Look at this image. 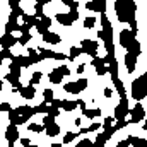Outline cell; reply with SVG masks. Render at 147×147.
<instances>
[{
    "mask_svg": "<svg viewBox=\"0 0 147 147\" xmlns=\"http://www.w3.org/2000/svg\"><path fill=\"white\" fill-rule=\"evenodd\" d=\"M115 10H116V17L120 22H128L132 31L137 33V19H135V12H137V3L134 0H116L115 2Z\"/></svg>",
    "mask_w": 147,
    "mask_h": 147,
    "instance_id": "cell-1",
    "label": "cell"
},
{
    "mask_svg": "<svg viewBox=\"0 0 147 147\" xmlns=\"http://www.w3.org/2000/svg\"><path fill=\"white\" fill-rule=\"evenodd\" d=\"M101 24H103V29L98 31V36H99V39L105 41L106 55H115V48H113V26H111V22L106 14H101Z\"/></svg>",
    "mask_w": 147,
    "mask_h": 147,
    "instance_id": "cell-2",
    "label": "cell"
},
{
    "mask_svg": "<svg viewBox=\"0 0 147 147\" xmlns=\"http://www.w3.org/2000/svg\"><path fill=\"white\" fill-rule=\"evenodd\" d=\"M33 115H36V108H31V106H19V108H14V110L9 113V120H10V125H22L26 123Z\"/></svg>",
    "mask_w": 147,
    "mask_h": 147,
    "instance_id": "cell-3",
    "label": "cell"
},
{
    "mask_svg": "<svg viewBox=\"0 0 147 147\" xmlns=\"http://www.w3.org/2000/svg\"><path fill=\"white\" fill-rule=\"evenodd\" d=\"M146 96H147V72L140 77H137L132 82V98L140 103V99H144Z\"/></svg>",
    "mask_w": 147,
    "mask_h": 147,
    "instance_id": "cell-4",
    "label": "cell"
},
{
    "mask_svg": "<svg viewBox=\"0 0 147 147\" xmlns=\"http://www.w3.org/2000/svg\"><path fill=\"white\" fill-rule=\"evenodd\" d=\"M115 132H116V128H115L113 125L108 127V128H105V132H103V134H99V135L92 140V146H91V147H105V146H106V142L113 137V134H115Z\"/></svg>",
    "mask_w": 147,
    "mask_h": 147,
    "instance_id": "cell-5",
    "label": "cell"
},
{
    "mask_svg": "<svg viewBox=\"0 0 147 147\" xmlns=\"http://www.w3.org/2000/svg\"><path fill=\"white\" fill-rule=\"evenodd\" d=\"M130 113L128 110V99H127V96L125 98H120V105L115 108V118L118 120V121H123V120H127V115Z\"/></svg>",
    "mask_w": 147,
    "mask_h": 147,
    "instance_id": "cell-6",
    "label": "cell"
},
{
    "mask_svg": "<svg viewBox=\"0 0 147 147\" xmlns=\"http://www.w3.org/2000/svg\"><path fill=\"white\" fill-rule=\"evenodd\" d=\"M70 69L67 67V65H62V67H58V69H53L51 72H50V82L51 84H60L62 82V79L65 77V75H70Z\"/></svg>",
    "mask_w": 147,
    "mask_h": 147,
    "instance_id": "cell-7",
    "label": "cell"
},
{
    "mask_svg": "<svg viewBox=\"0 0 147 147\" xmlns=\"http://www.w3.org/2000/svg\"><path fill=\"white\" fill-rule=\"evenodd\" d=\"M86 87H87V79H79V80H75V82H67V84L63 86L65 92H72V94L82 92Z\"/></svg>",
    "mask_w": 147,
    "mask_h": 147,
    "instance_id": "cell-8",
    "label": "cell"
},
{
    "mask_svg": "<svg viewBox=\"0 0 147 147\" xmlns=\"http://www.w3.org/2000/svg\"><path fill=\"white\" fill-rule=\"evenodd\" d=\"M57 22H60L62 26H72L74 22L79 19V12L77 10H70L67 14H57Z\"/></svg>",
    "mask_w": 147,
    "mask_h": 147,
    "instance_id": "cell-9",
    "label": "cell"
},
{
    "mask_svg": "<svg viewBox=\"0 0 147 147\" xmlns=\"http://www.w3.org/2000/svg\"><path fill=\"white\" fill-rule=\"evenodd\" d=\"M135 39H137V33H134L132 29H123V31L120 33V45H121L125 50H128Z\"/></svg>",
    "mask_w": 147,
    "mask_h": 147,
    "instance_id": "cell-10",
    "label": "cell"
},
{
    "mask_svg": "<svg viewBox=\"0 0 147 147\" xmlns=\"http://www.w3.org/2000/svg\"><path fill=\"white\" fill-rule=\"evenodd\" d=\"M80 45H82V46H80L82 53H86V55H91L92 58H96V57H98V48H99L98 41H92V39H84Z\"/></svg>",
    "mask_w": 147,
    "mask_h": 147,
    "instance_id": "cell-11",
    "label": "cell"
},
{
    "mask_svg": "<svg viewBox=\"0 0 147 147\" xmlns=\"http://www.w3.org/2000/svg\"><path fill=\"white\" fill-rule=\"evenodd\" d=\"M144 118H146V110L140 103H137L135 108L130 111V123H140Z\"/></svg>",
    "mask_w": 147,
    "mask_h": 147,
    "instance_id": "cell-12",
    "label": "cell"
},
{
    "mask_svg": "<svg viewBox=\"0 0 147 147\" xmlns=\"http://www.w3.org/2000/svg\"><path fill=\"white\" fill-rule=\"evenodd\" d=\"M19 139V128L17 125H9L5 130V140H9V147L16 146V140Z\"/></svg>",
    "mask_w": 147,
    "mask_h": 147,
    "instance_id": "cell-13",
    "label": "cell"
},
{
    "mask_svg": "<svg viewBox=\"0 0 147 147\" xmlns=\"http://www.w3.org/2000/svg\"><path fill=\"white\" fill-rule=\"evenodd\" d=\"M86 9H89V10H92V12L106 14V0H92V2H86Z\"/></svg>",
    "mask_w": 147,
    "mask_h": 147,
    "instance_id": "cell-14",
    "label": "cell"
},
{
    "mask_svg": "<svg viewBox=\"0 0 147 147\" xmlns=\"http://www.w3.org/2000/svg\"><path fill=\"white\" fill-rule=\"evenodd\" d=\"M91 65L96 69V74H98V75H105V74L108 72L106 62H105V58H101V57H96V58H92Z\"/></svg>",
    "mask_w": 147,
    "mask_h": 147,
    "instance_id": "cell-15",
    "label": "cell"
},
{
    "mask_svg": "<svg viewBox=\"0 0 147 147\" xmlns=\"http://www.w3.org/2000/svg\"><path fill=\"white\" fill-rule=\"evenodd\" d=\"M19 43V39L16 36H12V34H3V36L0 38V45H2V50H10L14 45H17Z\"/></svg>",
    "mask_w": 147,
    "mask_h": 147,
    "instance_id": "cell-16",
    "label": "cell"
},
{
    "mask_svg": "<svg viewBox=\"0 0 147 147\" xmlns=\"http://www.w3.org/2000/svg\"><path fill=\"white\" fill-rule=\"evenodd\" d=\"M50 26H51V19L50 17H41L39 21H38V24H36V31L41 34V36H45L46 33H48V29H50Z\"/></svg>",
    "mask_w": 147,
    "mask_h": 147,
    "instance_id": "cell-17",
    "label": "cell"
},
{
    "mask_svg": "<svg viewBox=\"0 0 147 147\" xmlns=\"http://www.w3.org/2000/svg\"><path fill=\"white\" fill-rule=\"evenodd\" d=\"M125 67H127V72L128 74L135 72V67H137V57L132 55V53H127V55H125Z\"/></svg>",
    "mask_w": 147,
    "mask_h": 147,
    "instance_id": "cell-18",
    "label": "cell"
},
{
    "mask_svg": "<svg viewBox=\"0 0 147 147\" xmlns=\"http://www.w3.org/2000/svg\"><path fill=\"white\" fill-rule=\"evenodd\" d=\"M34 94H36L34 86H24V87L21 89V96H22L24 99H33V98H34Z\"/></svg>",
    "mask_w": 147,
    "mask_h": 147,
    "instance_id": "cell-19",
    "label": "cell"
},
{
    "mask_svg": "<svg viewBox=\"0 0 147 147\" xmlns=\"http://www.w3.org/2000/svg\"><path fill=\"white\" fill-rule=\"evenodd\" d=\"M43 39H45V41H46L48 45H58V43L62 41V38L58 36L57 33H51V31H48V33H46V34L43 36Z\"/></svg>",
    "mask_w": 147,
    "mask_h": 147,
    "instance_id": "cell-20",
    "label": "cell"
},
{
    "mask_svg": "<svg viewBox=\"0 0 147 147\" xmlns=\"http://www.w3.org/2000/svg\"><path fill=\"white\" fill-rule=\"evenodd\" d=\"M77 106H79L77 99L75 101H72V99H62V110L63 111H74Z\"/></svg>",
    "mask_w": 147,
    "mask_h": 147,
    "instance_id": "cell-21",
    "label": "cell"
},
{
    "mask_svg": "<svg viewBox=\"0 0 147 147\" xmlns=\"http://www.w3.org/2000/svg\"><path fill=\"white\" fill-rule=\"evenodd\" d=\"M21 24L17 22V21H9L7 24H5V33L7 34H12V31H21Z\"/></svg>",
    "mask_w": 147,
    "mask_h": 147,
    "instance_id": "cell-22",
    "label": "cell"
},
{
    "mask_svg": "<svg viewBox=\"0 0 147 147\" xmlns=\"http://www.w3.org/2000/svg\"><path fill=\"white\" fill-rule=\"evenodd\" d=\"M128 140H130V146H134V147H147V139H140V137L130 135Z\"/></svg>",
    "mask_w": 147,
    "mask_h": 147,
    "instance_id": "cell-23",
    "label": "cell"
},
{
    "mask_svg": "<svg viewBox=\"0 0 147 147\" xmlns=\"http://www.w3.org/2000/svg\"><path fill=\"white\" fill-rule=\"evenodd\" d=\"M12 62H16L19 67H22V69H26V67H29L31 65V60H29V57H22V55H19V57H16Z\"/></svg>",
    "mask_w": 147,
    "mask_h": 147,
    "instance_id": "cell-24",
    "label": "cell"
},
{
    "mask_svg": "<svg viewBox=\"0 0 147 147\" xmlns=\"http://www.w3.org/2000/svg\"><path fill=\"white\" fill-rule=\"evenodd\" d=\"M111 80H113V84H115V87H116V91H118L120 98H125V96H127V91H125V86H123V82H121L120 79H111Z\"/></svg>",
    "mask_w": 147,
    "mask_h": 147,
    "instance_id": "cell-25",
    "label": "cell"
},
{
    "mask_svg": "<svg viewBox=\"0 0 147 147\" xmlns=\"http://www.w3.org/2000/svg\"><path fill=\"white\" fill-rule=\"evenodd\" d=\"M28 57H29L31 63H39V62L43 60V58H41V55H39V51L33 50V48H29V50H28Z\"/></svg>",
    "mask_w": 147,
    "mask_h": 147,
    "instance_id": "cell-26",
    "label": "cell"
},
{
    "mask_svg": "<svg viewBox=\"0 0 147 147\" xmlns=\"http://www.w3.org/2000/svg\"><path fill=\"white\" fill-rule=\"evenodd\" d=\"M22 21H24V24H28V26H31V28H33V26L36 28V24H38V21H39V19H38L36 16L24 14V16H22Z\"/></svg>",
    "mask_w": 147,
    "mask_h": 147,
    "instance_id": "cell-27",
    "label": "cell"
},
{
    "mask_svg": "<svg viewBox=\"0 0 147 147\" xmlns=\"http://www.w3.org/2000/svg\"><path fill=\"white\" fill-rule=\"evenodd\" d=\"M127 53H132V55H135V57H139L140 53H142V48H140V43L135 39L134 43H132V46L127 50Z\"/></svg>",
    "mask_w": 147,
    "mask_h": 147,
    "instance_id": "cell-28",
    "label": "cell"
},
{
    "mask_svg": "<svg viewBox=\"0 0 147 147\" xmlns=\"http://www.w3.org/2000/svg\"><path fill=\"white\" fill-rule=\"evenodd\" d=\"M82 115L86 116V118H96V116H101V110L99 108H94V110H84L82 111Z\"/></svg>",
    "mask_w": 147,
    "mask_h": 147,
    "instance_id": "cell-29",
    "label": "cell"
},
{
    "mask_svg": "<svg viewBox=\"0 0 147 147\" xmlns=\"http://www.w3.org/2000/svg\"><path fill=\"white\" fill-rule=\"evenodd\" d=\"M108 72L111 74V79H118V62H116V60H113L110 63Z\"/></svg>",
    "mask_w": 147,
    "mask_h": 147,
    "instance_id": "cell-30",
    "label": "cell"
},
{
    "mask_svg": "<svg viewBox=\"0 0 147 147\" xmlns=\"http://www.w3.org/2000/svg\"><path fill=\"white\" fill-rule=\"evenodd\" d=\"M58 134H60V127H58V125H57V123H55V125H51V127H48V128H46V135H48V137H57V135H58Z\"/></svg>",
    "mask_w": 147,
    "mask_h": 147,
    "instance_id": "cell-31",
    "label": "cell"
},
{
    "mask_svg": "<svg viewBox=\"0 0 147 147\" xmlns=\"http://www.w3.org/2000/svg\"><path fill=\"white\" fill-rule=\"evenodd\" d=\"M38 51H39L41 58H53V60H55V55H57L55 51H51V50H45V48H39Z\"/></svg>",
    "mask_w": 147,
    "mask_h": 147,
    "instance_id": "cell-32",
    "label": "cell"
},
{
    "mask_svg": "<svg viewBox=\"0 0 147 147\" xmlns=\"http://www.w3.org/2000/svg\"><path fill=\"white\" fill-rule=\"evenodd\" d=\"M43 99H45L43 103H46V105H48V103H53V99H55V98H53V91H51V89H45V91H43Z\"/></svg>",
    "mask_w": 147,
    "mask_h": 147,
    "instance_id": "cell-33",
    "label": "cell"
},
{
    "mask_svg": "<svg viewBox=\"0 0 147 147\" xmlns=\"http://www.w3.org/2000/svg\"><path fill=\"white\" fill-rule=\"evenodd\" d=\"M28 130H31V132H36V134H41V132H46L45 125H38V123H29V125H28Z\"/></svg>",
    "mask_w": 147,
    "mask_h": 147,
    "instance_id": "cell-34",
    "label": "cell"
},
{
    "mask_svg": "<svg viewBox=\"0 0 147 147\" xmlns=\"http://www.w3.org/2000/svg\"><path fill=\"white\" fill-rule=\"evenodd\" d=\"M41 77H43V74H41V72H33L31 79H29V86H36V84H39Z\"/></svg>",
    "mask_w": 147,
    "mask_h": 147,
    "instance_id": "cell-35",
    "label": "cell"
},
{
    "mask_svg": "<svg viewBox=\"0 0 147 147\" xmlns=\"http://www.w3.org/2000/svg\"><path fill=\"white\" fill-rule=\"evenodd\" d=\"M80 53H82V50H80L79 46H72V48H70V51H69V58H70V60H75Z\"/></svg>",
    "mask_w": 147,
    "mask_h": 147,
    "instance_id": "cell-36",
    "label": "cell"
},
{
    "mask_svg": "<svg viewBox=\"0 0 147 147\" xmlns=\"http://www.w3.org/2000/svg\"><path fill=\"white\" fill-rule=\"evenodd\" d=\"M43 125H45V128H48V127L55 125V118H53V116H50V115H45V116H43Z\"/></svg>",
    "mask_w": 147,
    "mask_h": 147,
    "instance_id": "cell-37",
    "label": "cell"
},
{
    "mask_svg": "<svg viewBox=\"0 0 147 147\" xmlns=\"http://www.w3.org/2000/svg\"><path fill=\"white\" fill-rule=\"evenodd\" d=\"M94 24H96V17H86V19H84V28H86V29L94 28Z\"/></svg>",
    "mask_w": 147,
    "mask_h": 147,
    "instance_id": "cell-38",
    "label": "cell"
},
{
    "mask_svg": "<svg viewBox=\"0 0 147 147\" xmlns=\"http://www.w3.org/2000/svg\"><path fill=\"white\" fill-rule=\"evenodd\" d=\"M77 135H79V134H75V132H69V134L63 137V144H70L72 140H75V139H77Z\"/></svg>",
    "mask_w": 147,
    "mask_h": 147,
    "instance_id": "cell-39",
    "label": "cell"
},
{
    "mask_svg": "<svg viewBox=\"0 0 147 147\" xmlns=\"http://www.w3.org/2000/svg\"><path fill=\"white\" fill-rule=\"evenodd\" d=\"M63 3H65L70 10H77V9H79V2H75V0H63Z\"/></svg>",
    "mask_w": 147,
    "mask_h": 147,
    "instance_id": "cell-40",
    "label": "cell"
},
{
    "mask_svg": "<svg viewBox=\"0 0 147 147\" xmlns=\"http://www.w3.org/2000/svg\"><path fill=\"white\" fill-rule=\"evenodd\" d=\"M9 69H10V72H12V74H16V75H21V69H22V67H19L16 62H10V67H9Z\"/></svg>",
    "mask_w": 147,
    "mask_h": 147,
    "instance_id": "cell-41",
    "label": "cell"
},
{
    "mask_svg": "<svg viewBox=\"0 0 147 147\" xmlns=\"http://www.w3.org/2000/svg\"><path fill=\"white\" fill-rule=\"evenodd\" d=\"M29 41H31V34H29V33H26V34H22V36L19 38V45H22V46L28 45Z\"/></svg>",
    "mask_w": 147,
    "mask_h": 147,
    "instance_id": "cell-42",
    "label": "cell"
},
{
    "mask_svg": "<svg viewBox=\"0 0 147 147\" xmlns=\"http://www.w3.org/2000/svg\"><path fill=\"white\" fill-rule=\"evenodd\" d=\"M0 57H2V58H9L10 62H12V60L16 58V57H14V55L10 53V50H2V53H0Z\"/></svg>",
    "mask_w": 147,
    "mask_h": 147,
    "instance_id": "cell-43",
    "label": "cell"
},
{
    "mask_svg": "<svg viewBox=\"0 0 147 147\" xmlns=\"http://www.w3.org/2000/svg\"><path fill=\"white\" fill-rule=\"evenodd\" d=\"M58 113H60V108H57V106H50V111H48V115H50V116L57 118V116H58Z\"/></svg>",
    "mask_w": 147,
    "mask_h": 147,
    "instance_id": "cell-44",
    "label": "cell"
},
{
    "mask_svg": "<svg viewBox=\"0 0 147 147\" xmlns=\"http://www.w3.org/2000/svg\"><path fill=\"white\" fill-rule=\"evenodd\" d=\"M92 146V140H89V139H84V140H80L79 144L75 147H91Z\"/></svg>",
    "mask_w": 147,
    "mask_h": 147,
    "instance_id": "cell-45",
    "label": "cell"
},
{
    "mask_svg": "<svg viewBox=\"0 0 147 147\" xmlns=\"http://www.w3.org/2000/svg\"><path fill=\"white\" fill-rule=\"evenodd\" d=\"M0 111H2V113H3V111L10 113V111H12V108H10V105H9V103H2V105H0Z\"/></svg>",
    "mask_w": 147,
    "mask_h": 147,
    "instance_id": "cell-46",
    "label": "cell"
},
{
    "mask_svg": "<svg viewBox=\"0 0 147 147\" xmlns=\"http://www.w3.org/2000/svg\"><path fill=\"white\" fill-rule=\"evenodd\" d=\"M127 123H128L127 120H123V121H116V125H115V128H116V130H121L123 127H127Z\"/></svg>",
    "mask_w": 147,
    "mask_h": 147,
    "instance_id": "cell-47",
    "label": "cell"
},
{
    "mask_svg": "<svg viewBox=\"0 0 147 147\" xmlns=\"http://www.w3.org/2000/svg\"><path fill=\"white\" fill-rule=\"evenodd\" d=\"M7 3L10 5V9H16V7H19V3H21V2H19V0H9Z\"/></svg>",
    "mask_w": 147,
    "mask_h": 147,
    "instance_id": "cell-48",
    "label": "cell"
},
{
    "mask_svg": "<svg viewBox=\"0 0 147 147\" xmlns=\"http://www.w3.org/2000/svg\"><path fill=\"white\" fill-rule=\"evenodd\" d=\"M128 146H130V140H128V139H123L121 142H118L116 147H128Z\"/></svg>",
    "mask_w": 147,
    "mask_h": 147,
    "instance_id": "cell-49",
    "label": "cell"
},
{
    "mask_svg": "<svg viewBox=\"0 0 147 147\" xmlns=\"http://www.w3.org/2000/svg\"><path fill=\"white\" fill-rule=\"evenodd\" d=\"M31 31V26H28V24H22V28H21V33L22 34H26V33H29Z\"/></svg>",
    "mask_w": 147,
    "mask_h": 147,
    "instance_id": "cell-50",
    "label": "cell"
},
{
    "mask_svg": "<svg viewBox=\"0 0 147 147\" xmlns=\"http://www.w3.org/2000/svg\"><path fill=\"white\" fill-rule=\"evenodd\" d=\"M99 127H101L99 123H92V125L87 127V128H89V132H96V130H99Z\"/></svg>",
    "mask_w": 147,
    "mask_h": 147,
    "instance_id": "cell-51",
    "label": "cell"
},
{
    "mask_svg": "<svg viewBox=\"0 0 147 147\" xmlns=\"http://www.w3.org/2000/svg\"><path fill=\"white\" fill-rule=\"evenodd\" d=\"M111 96H113V91H111L110 87H106L105 89V98H111Z\"/></svg>",
    "mask_w": 147,
    "mask_h": 147,
    "instance_id": "cell-52",
    "label": "cell"
},
{
    "mask_svg": "<svg viewBox=\"0 0 147 147\" xmlns=\"http://www.w3.org/2000/svg\"><path fill=\"white\" fill-rule=\"evenodd\" d=\"M21 144H22L24 147H29V146H31V142H29V139H21Z\"/></svg>",
    "mask_w": 147,
    "mask_h": 147,
    "instance_id": "cell-53",
    "label": "cell"
},
{
    "mask_svg": "<svg viewBox=\"0 0 147 147\" xmlns=\"http://www.w3.org/2000/svg\"><path fill=\"white\" fill-rule=\"evenodd\" d=\"M84 69H86V65H79V69H77V74H82V72H84Z\"/></svg>",
    "mask_w": 147,
    "mask_h": 147,
    "instance_id": "cell-54",
    "label": "cell"
},
{
    "mask_svg": "<svg viewBox=\"0 0 147 147\" xmlns=\"http://www.w3.org/2000/svg\"><path fill=\"white\" fill-rule=\"evenodd\" d=\"M50 147H62V146H60V144H51Z\"/></svg>",
    "mask_w": 147,
    "mask_h": 147,
    "instance_id": "cell-55",
    "label": "cell"
},
{
    "mask_svg": "<svg viewBox=\"0 0 147 147\" xmlns=\"http://www.w3.org/2000/svg\"><path fill=\"white\" fill-rule=\"evenodd\" d=\"M144 130H147V120H146V123H144Z\"/></svg>",
    "mask_w": 147,
    "mask_h": 147,
    "instance_id": "cell-56",
    "label": "cell"
},
{
    "mask_svg": "<svg viewBox=\"0 0 147 147\" xmlns=\"http://www.w3.org/2000/svg\"><path fill=\"white\" fill-rule=\"evenodd\" d=\"M29 147H38V146H33V144H31V146H29Z\"/></svg>",
    "mask_w": 147,
    "mask_h": 147,
    "instance_id": "cell-57",
    "label": "cell"
}]
</instances>
